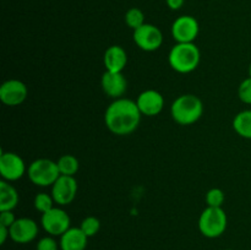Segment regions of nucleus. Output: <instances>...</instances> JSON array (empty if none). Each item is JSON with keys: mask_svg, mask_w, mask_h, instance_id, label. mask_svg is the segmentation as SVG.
<instances>
[{"mask_svg": "<svg viewBox=\"0 0 251 250\" xmlns=\"http://www.w3.org/2000/svg\"><path fill=\"white\" fill-rule=\"evenodd\" d=\"M141 115L136 102L127 98H118L105 110V126L115 135H129L137 129Z\"/></svg>", "mask_w": 251, "mask_h": 250, "instance_id": "1", "label": "nucleus"}, {"mask_svg": "<svg viewBox=\"0 0 251 250\" xmlns=\"http://www.w3.org/2000/svg\"><path fill=\"white\" fill-rule=\"evenodd\" d=\"M202 100L195 95H181L172 103V118L180 125L194 124L202 117Z\"/></svg>", "mask_w": 251, "mask_h": 250, "instance_id": "2", "label": "nucleus"}, {"mask_svg": "<svg viewBox=\"0 0 251 250\" xmlns=\"http://www.w3.org/2000/svg\"><path fill=\"white\" fill-rule=\"evenodd\" d=\"M200 59V49L194 43H176L171 49L168 56L169 65L180 74H189L196 70Z\"/></svg>", "mask_w": 251, "mask_h": 250, "instance_id": "3", "label": "nucleus"}, {"mask_svg": "<svg viewBox=\"0 0 251 250\" xmlns=\"http://www.w3.org/2000/svg\"><path fill=\"white\" fill-rule=\"evenodd\" d=\"M228 225L227 213L222 207H208L202 211L199 218V229L206 238H218L226 232Z\"/></svg>", "mask_w": 251, "mask_h": 250, "instance_id": "4", "label": "nucleus"}, {"mask_svg": "<svg viewBox=\"0 0 251 250\" xmlns=\"http://www.w3.org/2000/svg\"><path fill=\"white\" fill-rule=\"evenodd\" d=\"M28 179L37 186H51L60 176L56 162L48 158H38L29 164L27 169Z\"/></svg>", "mask_w": 251, "mask_h": 250, "instance_id": "5", "label": "nucleus"}, {"mask_svg": "<svg viewBox=\"0 0 251 250\" xmlns=\"http://www.w3.org/2000/svg\"><path fill=\"white\" fill-rule=\"evenodd\" d=\"M70 216L60 207H53L42 213V227L51 237H61L70 228Z\"/></svg>", "mask_w": 251, "mask_h": 250, "instance_id": "6", "label": "nucleus"}, {"mask_svg": "<svg viewBox=\"0 0 251 250\" xmlns=\"http://www.w3.org/2000/svg\"><path fill=\"white\" fill-rule=\"evenodd\" d=\"M132 38H134L135 44L145 51L157 50L163 43L162 31L152 24H145L139 28L134 29Z\"/></svg>", "mask_w": 251, "mask_h": 250, "instance_id": "7", "label": "nucleus"}, {"mask_svg": "<svg viewBox=\"0 0 251 250\" xmlns=\"http://www.w3.org/2000/svg\"><path fill=\"white\" fill-rule=\"evenodd\" d=\"M200 32V26L195 17L190 15L179 16L172 25V36L176 43H194Z\"/></svg>", "mask_w": 251, "mask_h": 250, "instance_id": "8", "label": "nucleus"}, {"mask_svg": "<svg viewBox=\"0 0 251 250\" xmlns=\"http://www.w3.org/2000/svg\"><path fill=\"white\" fill-rule=\"evenodd\" d=\"M26 173V164L24 159L14 152H1L0 154V174L2 180L9 183L16 181Z\"/></svg>", "mask_w": 251, "mask_h": 250, "instance_id": "9", "label": "nucleus"}, {"mask_svg": "<svg viewBox=\"0 0 251 250\" xmlns=\"http://www.w3.org/2000/svg\"><path fill=\"white\" fill-rule=\"evenodd\" d=\"M77 188L78 185L75 176L60 175L51 185V196L58 205H69L75 200Z\"/></svg>", "mask_w": 251, "mask_h": 250, "instance_id": "10", "label": "nucleus"}, {"mask_svg": "<svg viewBox=\"0 0 251 250\" xmlns=\"http://www.w3.org/2000/svg\"><path fill=\"white\" fill-rule=\"evenodd\" d=\"M27 95H28L27 86L16 78L5 81L0 86V100L9 107H16L24 103Z\"/></svg>", "mask_w": 251, "mask_h": 250, "instance_id": "11", "label": "nucleus"}, {"mask_svg": "<svg viewBox=\"0 0 251 250\" xmlns=\"http://www.w3.org/2000/svg\"><path fill=\"white\" fill-rule=\"evenodd\" d=\"M9 229L10 238L17 244H27L36 239L38 235V225L32 218H17Z\"/></svg>", "mask_w": 251, "mask_h": 250, "instance_id": "12", "label": "nucleus"}, {"mask_svg": "<svg viewBox=\"0 0 251 250\" xmlns=\"http://www.w3.org/2000/svg\"><path fill=\"white\" fill-rule=\"evenodd\" d=\"M136 103L142 115L154 117L163 110L164 98L158 91L146 90L140 93Z\"/></svg>", "mask_w": 251, "mask_h": 250, "instance_id": "13", "label": "nucleus"}, {"mask_svg": "<svg viewBox=\"0 0 251 250\" xmlns=\"http://www.w3.org/2000/svg\"><path fill=\"white\" fill-rule=\"evenodd\" d=\"M102 88L109 97L118 100L124 96L127 90V81L123 73L105 71L102 76Z\"/></svg>", "mask_w": 251, "mask_h": 250, "instance_id": "14", "label": "nucleus"}, {"mask_svg": "<svg viewBox=\"0 0 251 250\" xmlns=\"http://www.w3.org/2000/svg\"><path fill=\"white\" fill-rule=\"evenodd\" d=\"M105 71L112 73H123L127 64V54L125 49L120 46H112L105 50L103 56Z\"/></svg>", "mask_w": 251, "mask_h": 250, "instance_id": "15", "label": "nucleus"}, {"mask_svg": "<svg viewBox=\"0 0 251 250\" xmlns=\"http://www.w3.org/2000/svg\"><path fill=\"white\" fill-rule=\"evenodd\" d=\"M88 237L80 227H70L60 237V250H85Z\"/></svg>", "mask_w": 251, "mask_h": 250, "instance_id": "16", "label": "nucleus"}, {"mask_svg": "<svg viewBox=\"0 0 251 250\" xmlns=\"http://www.w3.org/2000/svg\"><path fill=\"white\" fill-rule=\"evenodd\" d=\"M19 203V193L6 180L0 181V211H12Z\"/></svg>", "mask_w": 251, "mask_h": 250, "instance_id": "17", "label": "nucleus"}, {"mask_svg": "<svg viewBox=\"0 0 251 250\" xmlns=\"http://www.w3.org/2000/svg\"><path fill=\"white\" fill-rule=\"evenodd\" d=\"M233 129L240 137L251 140V109L238 113L233 119Z\"/></svg>", "mask_w": 251, "mask_h": 250, "instance_id": "18", "label": "nucleus"}, {"mask_svg": "<svg viewBox=\"0 0 251 250\" xmlns=\"http://www.w3.org/2000/svg\"><path fill=\"white\" fill-rule=\"evenodd\" d=\"M56 164H58L60 175L75 176V174L78 172V168H80L78 159L75 156H73V154H64V156H61L56 161Z\"/></svg>", "mask_w": 251, "mask_h": 250, "instance_id": "19", "label": "nucleus"}, {"mask_svg": "<svg viewBox=\"0 0 251 250\" xmlns=\"http://www.w3.org/2000/svg\"><path fill=\"white\" fill-rule=\"evenodd\" d=\"M125 24L132 29L139 28L142 25L146 24L142 10L137 9V7H131V9L127 10L126 14H125Z\"/></svg>", "mask_w": 251, "mask_h": 250, "instance_id": "20", "label": "nucleus"}, {"mask_svg": "<svg viewBox=\"0 0 251 250\" xmlns=\"http://www.w3.org/2000/svg\"><path fill=\"white\" fill-rule=\"evenodd\" d=\"M54 199L53 196L49 195L47 193H39L37 194L36 198H34V207H36L37 211H39L41 213L47 212V211L51 210L54 207Z\"/></svg>", "mask_w": 251, "mask_h": 250, "instance_id": "21", "label": "nucleus"}, {"mask_svg": "<svg viewBox=\"0 0 251 250\" xmlns=\"http://www.w3.org/2000/svg\"><path fill=\"white\" fill-rule=\"evenodd\" d=\"M80 228L88 238H91L100 232V221L98 220L97 217H95V216H88V217H86L85 220L81 222Z\"/></svg>", "mask_w": 251, "mask_h": 250, "instance_id": "22", "label": "nucleus"}, {"mask_svg": "<svg viewBox=\"0 0 251 250\" xmlns=\"http://www.w3.org/2000/svg\"><path fill=\"white\" fill-rule=\"evenodd\" d=\"M225 199V193L218 188L210 189L206 194V202H207L208 207H222Z\"/></svg>", "mask_w": 251, "mask_h": 250, "instance_id": "23", "label": "nucleus"}, {"mask_svg": "<svg viewBox=\"0 0 251 250\" xmlns=\"http://www.w3.org/2000/svg\"><path fill=\"white\" fill-rule=\"evenodd\" d=\"M238 96L245 104H251V77L245 78L238 88Z\"/></svg>", "mask_w": 251, "mask_h": 250, "instance_id": "24", "label": "nucleus"}, {"mask_svg": "<svg viewBox=\"0 0 251 250\" xmlns=\"http://www.w3.org/2000/svg\"><path fill=\"white\" fill-rule=\"evenodd\" d=\"M59 248H60V245L51 235L43 237L37 243V250H59Z\"/></svg>", "mask_w": 251, "mask_h": 250, "instance_id": "25", "label": "nucleus"}, {"mask_svg": "<svg viewBox=\"0 0 251 250\" xmlns=\"http://www.w3.org/2000/svg\"><path fill=\"white\" fill-rule=\"evenodd\" d=\"M17 218L12 213V211H0V225L10 228L15 223Z\"/></svg>", "mask_w": 251, "mask_h": 250, "instance_id": "26", "label": "nucleus"}, {"mask_svg": "<svg viewBox=\"0 0 251 250\" xmlns=\"http://www.w3.org/2000/svg\"><path fill=\"white\" fill-rule=\"evenodd\" d=\"M166 2L171 10H179L183 7L185 0H166Z\"/></svg>", "mask_w": 251, "mask_h": 250, "instance_id": "27", "label": "nucleus"}, {"mask_svg": "<svg viewBox=\"0 0 251 250\" xmlns=\"http://www.w3.org/2000/svg\"><path fill=\"white\" fill-rule=\"evenodd\" d=\"M10 237V229L4 225H0V244H5L7 238Z\"/></svg>", "mask_w": 251, "mask_h": 250, "instance_id": "28", "label": "nucleus"}, {"mask_svg": "<svg viewBox=\"0 0 251 250\" xmlns=\"http://www.w3.org/2000/svg\"><path fill=\"white\" fill-rule=\"evenodd\" d=\"M249 77H251V64H250V66H249Z\"/></svg>", "mask_w": 251, "mask_h": 250, "instance_id": "29", "label": "nucleus"}, {"mask_svg": "<svg viewBox=\"0 0 251 250\" xmlns=\"http://www.w3.org/2000/svg\"><path fill=\"white\" fill-rule=\"evenodd\" d=\"M225 250H233V249H225Z\"/></svg>", "mask_w": 251, "mask_h": 250, "instance_id": "30", "label": "nucleus"}]
</instances>
